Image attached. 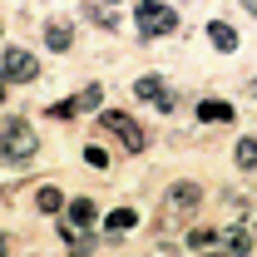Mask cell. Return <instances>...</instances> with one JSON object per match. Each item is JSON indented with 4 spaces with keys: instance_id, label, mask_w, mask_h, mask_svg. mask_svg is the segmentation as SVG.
<instances>
[{
    "instance_id": "19",
    "label": "cell",
    "mask_w": 257,
    "mask_h": 257,
    "mask_svg": "<svg viewBox=\"0 0 257 257\" xmlns=\"http://www.w3.org/2000/svg\"><path fill=\"white\" fill-rule=\"evenodd\" d=\"M104 5H114V0H104Z\"/></svg>"
},
{
    "instance_id": "15",
    "label": "cell",
    "mask_w": 257,
    "mask_h": 257,
    "mask_svg": "<svg viewBox=\"0 0 257 257\" xmlns=\"http://www.w3.org/2000/svg\"><path fill=\"white\" fill-rule=\"evenodd\" d=\"M237 168H257V139H242L237 144Z\"/></svg>"
},
{
    "instance_id": "13",
    "label": "cell",
    "mask_w": 257,
    "mask_h": 257,
    "mask_svg": "<svg viewBox=\"0 0 257 257\" xmlns=\"http://www.w3.org/2000/svg\"><path fill=\"white\" fill-rule=\"evenodd\" d=\"M134 223H139V213H134V208H114V213L104 218V227H109V232H128Z\"/></svg>"
},
{
    "instance_id": "11",
    "label": "cell",
    "mask_w": 257,
    "mask_h": 257,
    "mask_svg": "<svg viewBox=\"0 0 257 257\" xmlns=\"http://www.w3.org/2000/svg\"><path fill=\"white\" fill-rule=\"evenodd\" d=\"M208 35H213V45H218L223 55H232V50H237V30H232L227 20H213V25H208Z\"/></svg>"
},
{
    "instance_id": "2",
    "label": "cell",
    "mask_w": 257,
    "mask_h": 257,
    "mask_svg": "<svg viewBox=\"0 0 257 257\" xmlns=\"http://www.w3.org/2000/svg\"><path fill=\"white\" fill-rule=\"evenodd\" d=\"M0 154H5V163H30L35 154H40V139H35V128H30V124H5Z\"/></svg>"
},
{
    "instance_id": "6",
    "label": "cell",
    "mask_w": 257,
    "mask_h": 257,
    "mask_svg": "<svg viewBox=\"0 0 257 257\" xmlns=\"http://www.w3.org/2000/svg\"><path fill=\"white\" fill-rule=\"evenodd\" d=\"M99 99H104V89H99V84H89L84 94L64 99V104H50V119H74V114H84V109H94Z\"/></svg>"
},
{
    "instance_id": "16",
    "label": "cell",
    "mask_w": 257,
    "mask_h": 257,
    "mask_svg": "<svg viewBox=\"0 0 257 257\" xmlns=\"http://www.w3.org/2000/svg\"><path fill=\"white\" fill-rule=\"evenodd\" d=\"M84 163H89V168H109V154H104V149H84Z\"/></svg>"
},
{
    "instance_id": "9",
    "label": "cell",
    "mask_w": 257,
    "mask_h": 257,
    "mask_svg": "<svg viewBox=\"0 0 257 257\" xmlns=\"http://www.w3.org/2000/svg\"><path fill=\"white\" fill-rule=\"evenodd\" d=\"M198 198H203V188H198V183H173V188H168V203H173V208H183V213H188V208H198Z\"/></svg>"
},
{
    "instance_id": "18",
    "label": "cell",
    "mask_w": 257,
    "mask_h": 257,
    "mask_svg": "<svg viewBox=\"0 0 257 257\" xmlns=\"http://www.w3.org/2000/svg\"><path fill=\"white\" fill-rule=\"evenodd\" d=\"M242 5H247V15H257V0H242Z\"/></svg>"
},
{
    "instance_id": "10",
    "label": "cell",
    "mask_w": 257,
    "mask_h": 257,
    "mask_svg": "<svg viewBox=\"0 0 257 257\" xmlns=\"http://www.w3.org/2000/svg\"><path fill=\"white\" fill-rule=\"evenodd\" d=\"M45 45H50V50H69V45H74V30H69V25H64V20H50V25H45Z\"/></svg>"
},
{
    "instance_id": "20",
    "label": "cell",
    "mask_w": 257,
    "mask_h": 257,
    "mask_svg": "<svg viewBox=\"0 0 257 257\" xmlns=\"http://www.w3.org/2000/svg\"><path fill=\"white\" fill-rule=\"evenodd\" d=\"M252 247H257V242H252Z\"/></svg>"
},
{
    "instance_id": "8",
    "label": "cell",
    "mask_w": 257,
    "mask_h": 257,
    "mask_svg": "<svg viewBox=\"0 0 257 257\" xmlns=\"http://www.w3.org/2000/svg\"><path fill=\"white\" fill-rule=\"evenodd\" d=\"M218 242L227 247V257H247V252H252V237H247V227H227Z\"/></svg>"
},
{
    "instance_id": "3",
    "label": "cell",
    "mask_w": 257,
    "mask_h": 257,
    "mask_svg": "<svg viewBox=\"0 0 257 257\" xmlns=\"http://www.w3.org/2000/svg\"><path fill=\"white\" fill-rule=\"evenodd\" d=\"M99 124L109 128V134H114V139L124 144L128 154H144V144H149V134H144V128L134 124L128 114H119V109H104V119H99Z\"/></svg>"
},
{
    "instance_id": "14",
    "label": "cell",
    "mask_w": 257,
    "mask_h": 257,
    "mask_svg": "<svg viewBox=\"0 0 257 257\" xmlns=\"http://www.w3.org/2000/svg\"><path fill=\"white\" fill-rule=\"evenodd\" d=\"M69 223L89 227V223H94V203H89V198H74V203H69Z\"/></svg>"
},
{
    "instance_id": "12",
    "label": "cell",
    "mask_w": 257,
    "mask_h": 257,
    "mask_svg": "<svg viewBox=\"0 0 257 257\" xmlns=\"http://www.w3.org/2000/svg\"><path fill=\"white\" fill-rule=\"evenodd\" d=\"M35 203H40V213H55V218L64 213V193L60 188H40V193H35Z\"/></svg>"
},
{
    "instance_id": "17",
    "label": "cell",
    "mask_w": 257,
    "mask_h": 257,
    "mask_svg": "<svg viewBox=\"0 0 257 257\" xmlns=\"http://www.w3.org/2000/svg\"><path fill=\"white\" fill-rule=\"evenodd\" d=\"M213 242H218V237H213V232H203V227L188 237V247H198V252H203V247H213Z\"/></svg>"
},
{
    "instance_id": "1",
    "label": "cell",
    "mask_w": 257,
    "mask_h": 257,
    "mask_svg": "<svg viewBox=\"0 0 257 257\" xmlns=\"http://www.w3.org/2000/svg\"><path fill=\"white\" fill-rule=\"evenodd\" d=\"M134 25H139L144 40H154V35H173V30H178V10L163 5V0H144V5L134 10Z\"/></svg>"
},
{
    "instance_id": "7",
    "label": "cell",
    "mask_w": 257,
    "mask_h": 257,
    "mask_svg": "<svg viewBox=\"0 0 257 257\" xmlns=\"http://www.w3.org/2000/svg\"><path fill=\"white\" fill-rule=\"evenodd\" d=\"M198 119L203 124H232V104L227 99H203L198 104Z\"/></svg>"
},
{
    "instance_id": "5",
    "label": "cell",
    "mask_w": 257,
    "mask_h": 257,
    "mask_svg": "<svg viewBox=\"0 0 257 257\" xmlns=\"http://www.w3.org/2000/svg\"><path fill=\"white\" fill-rule=\"evenodd\" d=\"M134 94H139V99H149V104H154V109H163V114L178 104V99H173V89L163 84L159 74H144V79H134Z\"/></svg>"
},
{
    "instance_id": "4",
    "label": "cell",
    "mask_w": 257,
    "mask_h": 257,
    "mask_svg": "<svg viewBox=\"0 0 257 257\" xmlns=\"http://www.w3.org/2000/svg\"><path fill=\"white\" fill-rule=\"evenodd\" d=\"M0 64H5V79H10V84H25V79H35V74H40V60H35L30 50H20V45H10Z\"/></svg>"
}]
</instances>
